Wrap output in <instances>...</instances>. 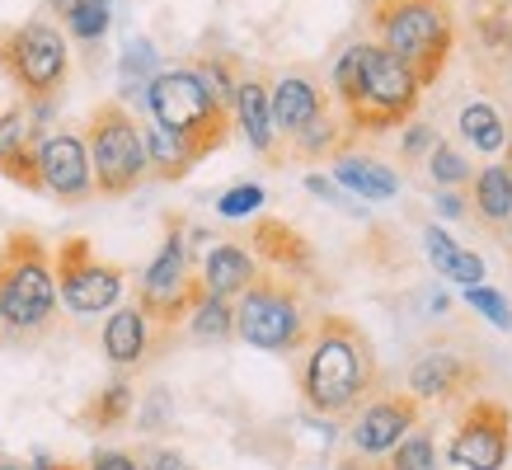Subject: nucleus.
I'll return each mask as SVG.
<instances>
[{
    "label": "nucleus",
    "mask_w": 512,
    "mask_h": 470,
    "mask_svg": "<svg viewBox=\"0 0 512 470\" xmlns=\"http://www.w3.org/2000/svg\"><path fill=\"white\" fill-rule=\"evenodd\" d=\"M381 386L372 334L353 315L320 311L296 362V391L320 419H348L367 395Z\"/></svg>",
    "instance_id": "nucleus-1"
},
{
    "label": "nucleus",
    "mask_w": 512,
    "mask_h": 470,
    "mask_svg": "<svg viewBox=\"0 0 512 470\" xmlns=\"http://www.w3.org/2000/svg\"><path fill=\"white\" fill-rule=\"evenodd\" d=\"M57 273L52 250L33 231L5 235L0 245V329L5 339H38L57 325Z\"/></svg>",
    "instance_id": "nucleus-2"
},
{
    "label": "nucleus",
    "mask_w": 512,
    "mask_h": 470,
    "mask_svg": "<svg viewBox=\"0 0 512 470\" xmlns=\"http://www.w3.org/2000/svg\"><path fill=\"white\" fill-rule=\"evenodd\" d=\"M367 19L376 29V43L395 52L423 90L442 80L451 47H456V24H451L447 0H376Z\"/></svg>",
    "instance_id": "nucleus-3"
},
{
    "label": "nucleus",
    "mask_w": 512,
    "mask_h": 470,
    "mask_svg": "<svg viewBox=\"0 0 512 470\" xmlns=\"http://www.w3.org/2000/svg\"><path fill=\"white\" fill-rule=\"evenodd\" d=\"M311 325H315V311L306 301L301 278L259 268V278L235 297V339H245L259 353H278V358L301 353Z\"/></svg>",
    "instance_id": "nucleus-4"
},
{
    "label": "nucleus",
    "mask_w": 512,
    "mask_h": 470,
    "mask_svg": "<svg viewBox=\"0 0 512 470\" xmlns=\"http://www.w3.org/2000/svg\"><path fill=\"white\" fill-rule=\"evenodd\" d=\"M146 109H151V123H160L174 137H184L202 160L231 141V109L217 104V94L202 85L193 66L156 71L146 80Z\"/></svg>",
    "instance_id": "nucleus-5"
},
{
    "label": "nucleus",
    "mask_w": 512,
    "mask_h": 470,
    "mask_svg": "<svg viewBox=\"0 0 512 470\" xmlns=\"http://www.w3.org/2000/svg\"><path fill=\"white\" fill-rule=\"evenodd\" d=\"M207 292L198 278V254H193V240H188L184 221L170 217L165 226V245L156 250V259L146 264V273L137 278V311L151 320V325L174 339L184 329L188 311L198 306V297Z\"/></svg>",
    "instance_id": "nucleus-6"
},
{
    "label": "nucleus",
    "mask_w": 512,
    "mask_h": 470,
    "mask_svg": "<svg viewBox=\"0 0 512 470\" xmlns=\"http://www.w3.org/2000/svg\"><path fill=\"white\" fill-rule=\"evenodd\" d=\"M85 151H90V174L99 198H127L132 188H141L146 174V141H141V123L127 113L123 99H104L94 104L85 118Z\"/></svg>",
    "instance_id": "nucleus-7"
},
{
    "label": "nucleus",
    "mask_w": 512,
    "mask_h": 470,
    "mask_svg": "<svg viewBox=\"0 0 512 470\" xmlns=\"http://www.w3.org/2000/svg\"><path fill=\"white\" fill-rule=\"evenodd\" d=\"M0 71L24 94V104H57L71 76V47L52 19H24L0 33Z\"/></svg>",
    "instance_id": "nucleus-8"
},
{
    "label": "nucleus",
    "mask_w": 512,
    "mask_h": 470,
    "mask_svg": "<svg viewBox=\"0 0 512 470\" xmlns=\"http://www.w3.org/2000/svg\"><path fill=\"white\" fill-rule=\"evenodd\" d=\"M423 85L414 80V71L386 52L381 43H367V57H362V94L357 104L343 113L348 132L357 137H386L395 127H404L414 113H419Z\"/></svg>",
    "instance_id": "nucleus-9"
},
{
    "label": "nucleus",
    "mask_w": 512,
    "mask_h": 470,
    "mask_svg": "<svg viewBox=\"0 0 512 470\" xmlns=\"http://www.w3.org/2000/svg\"><path fill=\"white\" fill-rule=\"evenodd\" d=\"M52 273H57V301L80 320L113 311L127 292V268L99 259L85 235H66L52 250Z\"/></svg>",
    "instance_id": "nucleus-10"
},
{
    "label": "nucleus",
    "mask_w": 512,
    "mask_h": 470,
    "mask_svg": "<svg viewBox=\"0 0 512 470\" xmlns=\"http://www.w3.org/2000/svg\"><path fill=\"white\" fill-rule=\"evenodd\" d=\"M512 456V409L494 395H475L447 442V461L461 470H503Z\"/></svg>",
    "instance_id": "nucleus-11"
},
{
    "label": "nucleus",
    "mask_w": 512,
    "mask_h": 470,
    "mask_svg": "<svg viewBox=\"0 0 512 470\" xmlns=\"http://www.w3.org/2000/svg\"><path fill=\"white\" fill-rule=\"evenodd\" d=\"M423 423V405L404 386H376L362 405L353 409V428H348V447L353 456H386L395 442H404Z\"/></svg>",
    "instance_id": "nucleus-12"
},
{
    "label": "nucleus",
    "mask_w": 512,
    "mask_h": 470,
    "mask_svg": "<svg viewBox=\"0 0 512 470\" xmlns=\"http://www.w3.org/2000/svg\"><path fill=\"white\" fill-rule=\"evenodd\" d=\"M484 362L475 353H461V348H428L414 358L409 367V381L404 391L414 395L419 405H466L475 400V391L484 386Z\"/></svg>",
    "instance_id": "nucleus-13"
},
{
    "label": "nucleus",
    "mask_w": 512,
    "mask_h": 470,
    "mask_svg": "<svg viewBox=\"0 0 512 470\" xmlns=\"http://www.w3.org/2000/svg\"><path fill=\"white\" fill-rule=\"evenodd\" d=\"M33 156H38V184L43 193H52L57 203H85L94 198V174H90V151H85V137L80 132H47L38 146H33Z\"/></svg>",
    "instance_id": "nucleus-14"
},
{
    "label": "nucleus",
    "mask_w": 512,
    "mask_h": 470,
    "mask_svg": "<svg viewBox=\"0 0 512 470\" xmlns=\"http://www.w3.org/2000/svg\"><path fill=\"white\" fill-rule=\"evenodd\" d=\"M99 344H104V358H109L118 372H137L141 362H151L170 339H165V334L137 311V301H132V306H113L109 311Z\"/></svg>",
    "instance_id": "nucleus-15"
},
{
    "label": "nucleus",
    "mask_w": 512,
    "mask_h": 470,
    "mask_svg": "<svg viewBox=\"0 0 512 470\" xmlns=\"http://www.w3.org/2000/svg\"><path fill=\"white\" fill-rule=\"evenodd\" d=\"M245 250L259 259V268H273V273H287V278H306L315 273V250L311 240L287 226L282 217H259L249 226V240Z\"/></svg>",
    "instance_id": "nucleus-16"
},
{
    "label": "nucleus",
    "mask_w": 512,
    "mask_h": 470,
    "mask_svg": "<svg viewBox=\"0 0 512 470\" xmlns=\"http://www.w3.org/2000/svg\"><path fill=\"white\" fill-rule=\"evenodd\" d=\"M329 104H334V99H329L325 85L311 76H301V71L273 80V85H268V109H273V132H278L282 151H287V141L311 123L320 109H329Z\"/></svg>",
    "instance_id": "nucleus-17"
},
{
    "label": "nucleus",
    "mask_w": 512,
    "mask_h": 470,
    "mask_svg": "<svg viewBox=\"0 0 512 470\" xmlns=\"http://www.w3.org/2000/svg\"><path fill=\"white\" fill-rule=\"evenodd\" d=\"M231 113H235V127L245 132L249 146H254L259 156H268L273 165H282L278 132H273V109H268V80L264 76H240Z\"/></svg>",
    "instance_id": "nucleus-18"
},
{
    "label": "nucleus",
    "mask_w": 512,
    "mask_h": 470,
    "mask_svg": "<svg viewBox=\"0 0 512 470\" xmlns=\"http://www.w3.org/2000/svg\"><path fill=\"white\" fill-rule=\"evenodd\" d=\"M198 278H202V287H207L212 297L235 301L249 282L259 278V259H254L240 240H217V245L198 259Z\"/></svg>",
    "instance_id": "nucleus-19"
},
{
    "label": "nucleus",
    "mask_w": 512,
    "mask_h": 470,
    "mask_svg": "<svg viewBox=\"0 0 512 470\" xmlns=\"http://www.w3.org/2000/svg\"><path fill=\"white\" fill-rule=\"evenodd\" d=\"M334 184L348 188L353 198H367V203H386L400 193V174L381 165L372 156H353V151H343L334 156Z\"/></svg>",
    "instance_id": "nucleus-20"
},
{
    "label": "nucleus",
    "mask_w": 512,
    "mask_h": 470,
    "mask_svg": "<svg viewBox=\"0 0 512 470\" xmlns=\"http://www.w3.org/2000/svg\"><path fill=\"white\" fill-rule=\"evenodd\" d=\"M466 212H475V221H480L489 235L503 231V221H508V212H512V170L508 165H484V170H475Z\"/></svg>",
    "instance_id": "nucleus-21"
},
{
    "label": "nucleus",
    "mask_w": 512,
    "mask_h": 470,
    "mask_svg": "<svg viewBox=\"0 0 512 470\" xmlns=\"http://www.w3.org/2000/svg\"><path fill=\"white\" fill-rule=\"evenodd\" d=\"M141 141H146V174H151V179H160V184H179V179H184V174H193V165L202 160L184 137L165 132L160 123L141 127Z\"/></svg>",
    "instance_id": "nucleus-22"
},
{
    "label": "nucleus",
    "mask_w": 512,
    "mask_h": 470,
    "mask_svg": "<svg viewBox=\"0 0 512 470\" xmlns=\"http://www.w3.org/2000/svg\"><path fill=\"white\" fill-rule=\"evenodd\" d=\"M348 146H353V132H348V123H343L339 104L320 109L311 123H306L292 141H287V151H292V156H301V160H320V156L334 160V156H343Z\"/></svg>",
    "instance_id": "nucleus-23"
},
{
    "label": "nucleus",
    "mask_w": 512,
    "mask_h": 470,
    "mask_svg": "<svg viewBox=\"0 0 512 470\" xmlns=\"http://www.w3.org/2000/svg\"><path fill=\"white\" fill-rule=\"evenodd\" d=\"M423 254L433 259V273L461 282V287H480L484 282V259L475 250H461L442 226H428V231H423Z\"/></svg>",
    "instance_id": "nucleus-24"
},
{
    "label": "nucleus",
    "mask_w": 512,
    "mask_h": 470,
    "mask_svg": "<svg viewBox=\"0 0 512 470\" xmlns=\"http://www.w3.org/2000/svg\"><path fill=\"white\" fill-rule=\"evenodd\" d=\"M132 409H137V391H132V381H127V376H113L94 400H85L80 423L94 428V433H104V428H118V423L132 419Z\"/></svg>",
    "instance_id": "nucleus-25"
},
{
    "label": "nucleus",
    "mask_w": 512,
    "mask_h": 470,
    "mask_svg": "<svg viewBox=\"0 0 512 470\" xmlns=\"http://www.w3.org/2000/svg\"><path fill=\"white\" fill-rule=\"evenodd\" d=\"M475 57H480L484 71H508L512 66V15L503 10H480L475 15Z\"/></svg>",
    "instance_id": "nucleus-26"
},
{
    "label": "nucleus",
    "mask_w": 512,
    "mask_h": 470,
    "mask_svg": "<svg viewBox=\"0 0 512 470\" xmlns=\"http://www.w3.org/2000/svg\"><path fill=\"white\" fill-rule=\"evenodd\" d=\"M184 329L193 339H202V344H226V339H235V301L202 292L198 306L188 311Z\"/></svg>",
    "instance_id": "nucleus-27"
},
{
    "label": "nucleus",
    "mask_w": 512,
    "mask_h": 470,
    "mask_svg": "<svg viewBox=\"0 0 512 470\" xmlns=\"http://www.w3.org/2000/svg\"><path fill=\"white\" fill-rule=\"evenodd\" d=\"M437 466H442L437 461V433L428 423H419L404 442H395L386 452V461L376 456V470H437Z\"/></svg>",
    "instance_id": "nucleus-28"
},
{
    "label": "nucleus",
    "mask_w": 512,
    "mask_h": 470,
    "mask_svg": "<svg viewBox=\"0 0 512 470\" xmlns=\"http://www.w3.org/2000/svg\"><path fill=\"white\" fill-rule=\"evenodd\" d=\"M456 127H461V137H466L475 151H484V156H498V151H503V137H508V123L498 118L494 104H466Z\"/></svg>",
    "instance_id": "nucleus-29"
},
{
    "label": "nucleus",
    "mask_w": 512,
    "mask_h": 470,
    "mask_svg": "<svg viewBox=\"0 0 512 470\" xmlns=\"http://www.w3.org/2000/svg\"><path fill=\"white\" fill-rule=\"evenodd\" d=\"M362 57H367V43L343 47V57L334 62V71H329V99L339 104V113L353 109L357 94H362Z\"/></svg>",
    "instance_id": "nucleus-30"
},
{
    "label": "nucleus",
    "mask_w": 512,
    "mask_h": 470,
    "mask_svg": "<svg viewBox=\"0 0 512 470\" xmlns=\"http://www.w3.org/2000/svg\"><path fill=\"white\" fill-rule=\"evenodd\" d=\"M43 118H33V109L29 104H24V99H19L15 109H5L0 113V160L10 156V151H19V146H24V141H43L47 132H43Z\"/></svg>",
    "instance_id": "nucleus-31"
},
{
    "label": "nucleus",
    "mask_w": 512,
    "mask_h": 470,
    "mask_svg": "<svg viewBox=\"0 0 512 470\" xmlns=\"http://www.w3.org/2000/svg\"><path fill=\"white\" fill-rule=\"evenodd\" d=\"M109 19H113L109 0H76V5L66 10L62 24L71 38H80V43H99V38L109 33Z\"/></svg>",
    "instance_id": "nucleus-32"
},
{
    "label": "nucleus",
    "mask_w": 512,
    "mask_h": 470,
    "mask_svg": "<svg viewBox=\"0 0 512 470\" xmlns=\"http://www.w3.org/2000/svg\"><path fill=\"white\" fill-rule=\"evenodd\" d=\"M428 174H433V184H442V188H461L475 179V160H466L451 141H433V151H428Z\"/></svg>",
    "instance_id": "nucleus-33"
},
{
    "label": "nucleus",
    "mask_w": 512,
    "mask_h": 470,
    "mask_svg": "<svg viewBox=\"0 0 512 470\" xmlns=\"http://www.w3.org/2000/svg\"><path fill=\"white\" fill-rule=\"evenodd\" d=\"M193 71L202 76V85H207V90L217 94V104H226V109H231V104H235V85H240L235 66H231V62H221V57H202V62L193 66Z\"/></svg>",
    "instance_id": "nucleus-34"
},
{
    "label": "nucleus",
    "mask_w": 512,
    "mask_h": 470,
    "mask_svg": "<svg viewBox=\"0 0 512 470\" xmlns=\"http://www.w3.org/2000/svg\"><path fill=\"white\" fill-rule=\"evenodd\" d=\"M33 146H38V141H24L19 151H10V156L0 160V174H5L10 184L29 188V193H43V184H38V156H33Z\"/></svg>",
    "instance_id": "nucleus-35"
},
{
    "label": "nucleus",
    "mask_w": 512,
    "mask_h": 470,
    "mask_svg": "<svg viewBox=\"0 0 512 470\" xmlns=\"http://www.w3.org/2000/svg\"><path fill=\"white\" fill-rule=\"evenodd\" d=\"M466 301H470V311H480L489 325H498V329H512V306H508V297L503 292H494V287H466Z\"/></svg>",
    "instance_id": "nucleus-36"
},
{
    "label": "nucleus",
    "mask_w": 512,
    "mask_h": 470,
    "mask_svg": "<svg viewBox=\"0 0 512 470\" xmlns=\"http://www.w3.org/2000/svg\"><path fill=\"white\" fill-rule=\"evenodd\" d=\"M264 188L259 184H235V188H226V193H221L217 198V212L221 217H254V212H259V207H264Z\"/></svg>",
    "instance_id": "nucleus-37"
},
{
    "label": "nucleus",
    "mask_w": 512,
    "mask_h": 470,
    "mask_svg": "<svg viewBox=\"0 0 512 470\" xmlns=\"http://www.w3.org/2000/svg\"><path fill=\"white\" fill-rule=\"evenodd\" d=\"M433 123H419V118H409L404 123V137H400V156L409 160V165H419V160H428V151H433Z\"/></svg>",
    "instance_id": "nucleus-38"
},
{
    "label": "nucleus",
    "mask_w": 512,
    "mask_h": 470,
    "mask_svg": "<svg viewBox=\"0 0 512 470\" xmlns=\"http://www.w3.org/2000/svg\"><path fill=\"white\" fill-rule=\"evenodd\" d=\"M123 76H127V80H151V76H156V47L146 43V38H137V43L127 47Z\"/></svg>",
    "instance_id": "nucleus-39"
},
{
    "label": "nucleus",
    "mask_w": 512,
    "mask_h": 470,
    "mask_svg": "<svg viewBox=\"0 0 512 470\" xmlns=\"http://www.w3.org/2000/svg\"><path fill=\"white\" fill-rule=\"evenodd\" d=\"M137 466L141 470H193L184 461V452H174V447H151V452H141Z\"/></svg>",
    "instance_id": "nucleus-40"
},
{
    "label": "nucleus",
    "mask_w": 512,
    "mask_h": 470,
    "mask_svg": "<svg viewBox=\"0 0 512 470\" xmlns=\"http://www.w3.org/2000/svg\"><path fill=\"white\" fill-rule=\"evenodd\" d=\"M90 470H141L132 452H118V447H99L90 456Z\"/></svg>",
    "instance_id": "nucleus-41"
},
{
    "label": "nucleus",
    "mask_w": 512,
    "mask_h": 470,
    "mask_svg": "<svg viewBox=\"0 0 512 470\" xmlns=\"http://www.w3.org/2000/svg\"><path fill=\"white\" fill-rule=\"evenodd\" d=\"M437 212H442V217H470L456 188H442V193H437Z\"/></svg>",
    "instance_id": "nucleus-42"
},
{
    "label": "nucleus",
    "mask_w": 512,
    "mask_h": 470,
    "mask_svg": "<svg viewBox=\"0 0 512 470\" xmlns=\"http://www.w3.org/2000/svg\"><path fill=\"white\" fill-rule=\"evenodd\" d=\"M306 188L320 193V198H329V203H339V188H334V179H325V174H306Z\"/></svg>",
    "instance_id": "nucleus-43"
},
{
    "label": "nucleus",
    "mask_w": 512,
    "mask_h": 470,
    "mask_svg": "<svg viewBox=\"0 0 512 470\" xmlns=\"http://www.w3.org/2000/svg\"><path fill=\"white\" fill-rule=\"evenodd\" d=\"M498 245H503L508 259H512V212H508V221H503V231H498Z\"/></svg>",
    "instance_id": "nucleus-44"
},
{
    "label": "nucleus",
    "mask_w": 512,
    "mask_h": 470,
    "mask_svg": "<svg viewBox=\"0 0 512 470\" xmlns=\"http://www.w3.org/2000/svg\"><path fill=\"white\" fill-rule=\"evenodd\" d=\"M33 470H80V466H66V461H47V456H38Z\"/></svg>",
    "instance_id": "nucleus-45"
},
{
    "label": "nucleus",
    "mask_w": 512,
    "mask_h": 470,
    "mask_svg": "<svg viewBox=\"0 0 512 470\" xmlns=\"http://www.w3.org/2000/svg\"><path fill=\"white\" fill-rule=\"evenodd\" d=\"M47 10H52V15L57 19H66V10H71V5H76V0H43Z\"/></svg>",
    "instance_id": "nucleus-46"
},
{
    "label": "nucleus",
    "mask_w": 512,
    "mask_h": 470,
    "mask_svg": "<svg viewBox=\"0 0 512 470\" xmlns=\"http://www.w3.org/2000/svg\"><path fill=\"white\" fill-rule=\"evenodd\" d=\"M503 151H508V160H503V165L512 170V123H508V137H503Z\"/></svg>",
    "instance_id": "nucleus-47"
},
{
    "label": "nucleus",
    "mask_w": 512,
    "mask_h": 470,
    "mask_svg": "<svg viewBox=\"0 0 512 470\" xmlns=\"http://www.w3.org/2000/svg\"><path fill=\"white\" fill-rule=\"evenodd\" d=\"M494 10H503V15H512V0H494Z\"/></svg>",
    "instance_id": "nucleus-48"
},
{
    "label": "nucleus",
    "mask_w": 512,
    "mask_h": 470,
    "mask_svg": "<svg viewBox=\"0 0 512 470\" xmlns=\"http://www.w3.org/2000/svg\"><path fill=\"white\" fill-rule=\"evenodd\" d=\"M0 470H24V466L19 461H0Z\"/></svg>",
    "instance_id": "nucleus-49"
},
{
    "label": "nucleus",
    "mask_w": 512,
    "mask_h": 470,
    "mask_svg": "<svg viewBox=\"0 0 512 470\" xmlns=\"http://www.w3.org/2000/svg\"><path fill=\"white\" fill-rule=\"evenodd\" d=\"M0 344H5V329H0Z\"/></svg>",
    "instance_id": "nucleus-50"
}]
</instances>
